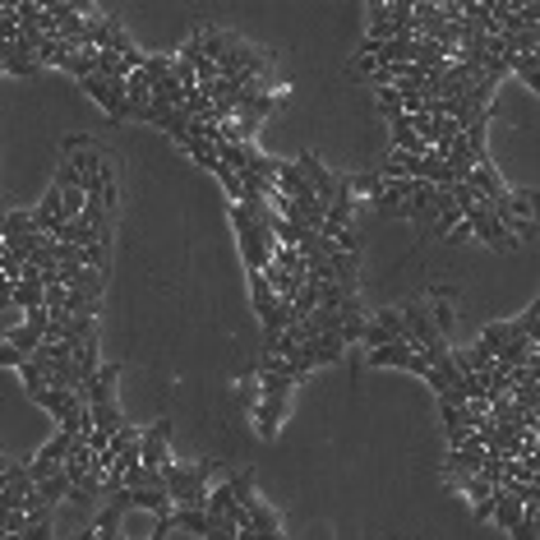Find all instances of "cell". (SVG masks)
<instances>
[{
    "mask_svg": "<svg viewBox=\"0 0 540 540\" xmlns=\"http://www.w3.org/2000/svg\"><path fill=\"white\" fill-rule=\"evenodd\" d=\"M5 342H10L14 351H23V356H33V351H37V342H42V337H37L33 328H23V323H19V328H5Z\"/></svg>",
    "mask_w": 540,
    "mask_h": 540,
    "instance_id": "17",
    "label": "cell"
},
{
    "mask_svg": "<svg viewBox=\"0 0 540 540\" xmlns=\"http://www.w3.org/2000/svg\"><path fill=\"white\" fill-rule=\"evenodd\" d=\"M180 148L190 153V157L199 162V167H208L212 176H218V167H222V162H218V148H212V144H204V139H185Z\"/></svg>",
    "mask_w": 540,
    "mask_h": 540,
    "instance_id": "16",
    "label": "cell"
},
{
    "mask_svg": "<svg viewBox=\"0 0 540 540\" xmlns=\"http://www.w3.org/2000/svg\"><path fill=\"white\" fill-rule=\"evenodd\" d=\"M518 333H522L527 342H540V305H536V301L522 310V319H518Z\"/></svg>",
    "mask_w": 540,
    "mask_h": 540,
    "instance_id": "18",
    "label": "cell"
},
{
    "mask_svg": "<svg viewBox=\"0 0 540 540\" xmlns=\"http://www.w3.org/2000/svg\"><path fill=\"white\" fill-rule=\"evenodd\" d=\"M379 102H384V112H388V116L397 112V93H393V88H379Z\"/></svg>",
    "mask_w": 540,
    "mask_h": 540,
    "instance_id": "22",
    "label": "cell"
},
{
    "mask_svg": "<svg viewBox=\"0 0 540 540\" xmlns=\"http://www.w3.org/2000/svg\"><path fill=\"white\" fill-rule=\"evenodd\" d=\"M79 84H84V93L106 112V120H129V106H125V79H102V74H79Z\"/></svg>",
    "mask_w": 540,
    "mask_h": 540,
    "instance_id": "2",
    "label": "cell"
},
{
    "mask_svg": "<svg viewBox=\"0 0 540 540\" xmlns=\"http://www.w3.org/2000/svg\"><path fill=\"white\" fill-rule=\"evenodd\" d=\"M370 365H374V370L397 365V370H411V374H420V379H425V370H429V361L420 356V351H407L402 342H393V346H374V351H370Z\"/></svg>",
    "mask_w": 540,
    "mask_h": 540,
    "instance_id": "5",
    "label": "cell"
},
{
    "mask_svg": "<svg viewBox=\"0 0 540 540\" xmlns=\"http://www.w3.org/2000/svg\"><path fill=\"white\" fill-rule=\"evenodd\" d=\"M10 305H14L19 314L37 310V305H42V287H37V282H14V291H10Z\"/></svg>",
    "mask_w": 540,
    "mask_h": 540,
    "instance_id": "14",
    "label": "cell"
},
{
    "mask_svg": "<svg viewBox=\"0 0 540 540\" xmlns=\"http://www.w3.org/2000/svg\"><path fill=\"white\" fill-rule=\"evenodd\" d=\"M388 125H393V148H397V153H407V157H425V144L416 139V129H411V120H407V116L393 112V116H388Z\"/></svg>",
    "mask_w": 540,
    "mask_h": 540,
    "instance_id": "7",
    "label": "cell"
},
{
    "mask_svg": "<svg viewBox=\"0 0 540 540\" xmlns=\"http://www.w3.org/2000/svg\"><path fill=\"white\" fill-rule=\"evenodd\" d=\"M148 102H153V93H148V84H144V74L134 70V74L125 79V106H129V116H139V120H144Z\"/></svg>",
    "mask_w": 540,
    "mask_h": 540,
    "instance_id": "10",
    "label": "cell"
},
{
    "mask_svg": "<svg viewBox=\"0 0 540 540\" xmlns=\"http://www.w3.org/2000/svg\"><path fill=\"white\" fill-rule=\"evenodd\" d=\"M33 494H37V499H42L46 508H51V503H61V499L70 494V476H65V471L56 467V471H51L46 480H37V485H33Z\"/></svg>",
    "mask_w": 540,
    "mask_h": 540,
    "instance_id": "11",
    "label": "cell"
},
{
    "mask_svg": "<svg viewBox=\"0 0 540 540\" xmlns=\"http://www.w3.org/2000/svg\"><path fill=\"white\" fill-rule=\"evenodd\" d=\"M46 319H51V314H46V305H37V310L23 314V328H33V333L42 337V333H46Z\"/></svg>",
    "mask_w": 540,
    "mask_h": 540,
    "instance_id": "20",
    "label": "cell"
},
{
    "mask_svg": "<svg viewBox=\"0 0 540 540\" xmlns=\"http://www.w3.org/2000/svg\"><path fill=\"white\" fill-rule=\"evenodd\" d=\"M540 46V29H518L503 37V56H536Z\"/></svg>",
    "mask_w": 540,
    "mask_h": 540,
    "instance_id": "13",
    "label": "cell"
},
{
    "mask_svg": "<svg viewBox=\"0 0 540 540\" xmlns=\"http://www.w3.org/2000/svg\"><path fill=\"white\" fill-rule=\"evenodd\" d=\"M23 361H29V356H23V351H14L10 342H5V346H0V365H14V370H19Z\"/></svg>",
    "mask_w": 540,
    "mask_h": 540,
    "instance_id": "21",
    "label": "cell"
},
{
    "mask_svg": "<svg viewBox=\"0 0 540 540\" xmlns=\"http://www.w3.org/2000/svg\"><path fill=\"white\" fill-rule=\"evenodd\" d=\"M508 74H518L531 93L540 88V61L536 56H508Z\"/></svg>",
    "mask_w": 540,
    "mask_h": 540,
    "instance_id": "15",
    "label": "cell"
},
{
    "mask_svg": "<svg viewBox=\"0 0 540 540\" xmlns=\"http://www.w3.org/2000/svg\"><path fill=\"white\" fill-rule=\"evenodd\" d=\"M171 527H185V531L199 536V540L212 536V518H208L204 508H171Z\"/></svg>",
    "mask_w": 540,
    "mask_h": 540,
    "instance_id": "9",
    "label": "cell"
},
{
    "mask_svg": "<svg viewBox=\"0 0 540 540\" xmlns=\"http://www.w3.org/2000/svg\"><path fill=\"white\" fill-rule=\"evenodd\" d=\"M23 236H37V227H33V212H10V208H0V240H23Z\"/></svg>",
    "mask_w": 540,
    "mask_h": 540,
    "instance_id": "8",
    "label": "cell"
},
{
    "mask_svg": "<svg viewBox=\"0 0 540 540\" xmlns=\"http://www.w3.org/2000/svg\"><path fill=\"white\" fill-rule=\"evenodd\" d=\"M361 342L374 346H393V342H407V328H402V310H379L374 319L361 323Z\"/></svg>",
    "mask_w": 540,
    "mask_h": 540,
    "instance_id": "4",
    "label": "cell"
},
{
    "mask_svg": "<svg viewBox=\"0 0 540 540\" xmlns=\"http://www.w3.org/2000/svg\"><path fill=\"white\" fill-rule=\"evenodd\" d=\"M250 301H254V314H259V323H268V319H273L278 301H273V291H268L263 273H250Z\"/></svg>",
    "mask_w": 540,
    "mask_h": 540,
    "instance_id": "12",
    "label": "cell"
},
{
    "mask_svg": "<svg viewBox=\"0 0 540 540\" xmlns=\"http://www.w3.org/2000/svg\"><path fill=\"white\" fill-rule=\"evenodd\" d=\"M208 476H212V462H167L162 467V490H167L171 508H204Z\"/></svg>",
    "mask_w": 540,
    "mask_h": 540,
    "instance_id": "1",
    "label": "cell"
},
{
    "mask_svg": "<svg viewBox=\"0 0 540 540\" xmlns=\"http://www.w3.org/2000/svg\"><path fill=\"white\" fill-rule=\"evenodd\" d=\"M167 439H171V420L167 416L139 435V467L148 476H162V467H167Z\"/></svg>",
    "mask_w": 540,
    "mask_h": 540,
    "instance_id": "3",
    "label": "cell"
},
{
    "mask_svg": "<svg viewBox=\"0 0 540 540\" xmlns=\"http://www.w3.org/2000/svg\"><path fill=\"white\" fill-rule=\"evenodd\" d=\"M512 540H536V508H522V522L508 531Z\"/></svg>",
    "mask_w": 540,
    "mask_h": 540,
    "instance_id": "19",
    "label": "cell"
},
{
    "mask_svg": "<svg viewBox=\"0 0 540 540\" xmlns=\"http://www.w3.org/2000/svg\"><path fill=\"white\" fill-rule=\"evenodd\" d=\"M490 522H499L503 531H512V527H518L522 522V503L518 499H508V490H499V485H490Z\"/></svg>",
    "mask_w": 540,
    "mask_h": 540,
    "instance_id": "6",
    "label": "cell"
}]
</instances>
